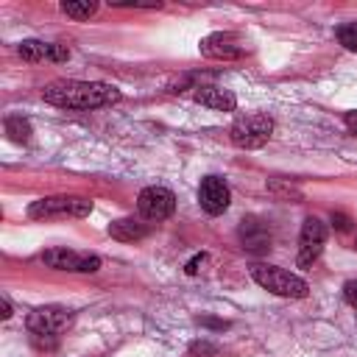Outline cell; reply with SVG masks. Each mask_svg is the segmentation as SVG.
Listing matches in <instances>:
<instances>
[{
  "instance_id": "cell-21",
  "label": "cell",
  "mask_w": 357,
  "mask_h": 357,
  "mask_svg": "<svg viewBox=\"0 0 357 357\" xmlns=\"http://www.w3.org/2000/svg\"><path fill=\"white\" fill-rule=\"evenodd\" d=\"M204 259H206L204 254H195V257H192V259L184 265V271H187V273H198V265H204Z\"/></svg>"
},
{
  "instance_id": "cell-12",
  "label": "cell",
  "mask_w": 357,
  "mask_h": 357,
  "mask_svg": "<svg viewBox=\"0 0 357 357\" xmlns=\"http://www.w3.org/2000/svg\"><path fill=\"white\" fill-rule=\"evenodd\" d=\"M240 240H243V248H248V251H265L271 245V231L262 220L245 218L240 223Z\"/></svg>"
},
{
  "instance_id": "cell-9",
  "label": "cell",
  "mask_w": 357,
  "mask_h": 357,
  "mask_svg": "<svg viewBox=\"0 0 357 357\" xmlns=\"http://www.w3.org/2000/svg\"><path fill=\"white\" fill-rule=\"evenodd\" d=\"M198 50H201V56L215 59V61H231V59H240L245 53L240 36L237 33H229V31H215V33L204 36L201 45H198Z\"/></svg>"
},
{
  "instance_id": "cell-18",
  "label": "cell",
  "mask_w": 357,
  "mask_h": 357,
  "mask_svg": "<svg viewBox=\"0 0 357 357\" xmlns=\"http://www.w3.org/2000/svg\"><path fill=\"white\" fill-rule=\"evenodd\" d=\"M190 354H218V346H212V343H206V340H195V343L190 346Z\"/></svg>"
},
{
  "instance_id": "cell-20",
  "label": "cell",
  "mask_w": 357,
  "mask_h": 357,
  "mask_svg": "<svg viewBox=\"0 0 357 357\" xmlns=\"http://www.w3.org/2000/svg\"><path fill=\"white\" fill-rule=\"evenodd\" d=\"M332 226H335L337 231H346V229L351 226V220H349L346 215H332Z\"/></svg>"
},
{
  "instance_id": "cell-2",
  "label": "cell",
  "mask_w": 357,
  "mask_h": 357,
  "mask_svg": "<svg viewBox=\"0 0 357 357\" xmlns=\"http://www.w3.org/2000/svg\"><path fill=\"white\" fill-rule=\"evenodd\" d=\"M251 279L259 287H265L268 293L284 296V298H304L310 290V284L301 276H296L284 268H276V265H262V262L251 265Z\"/></svg>"
},
{
  "instance_id": "cell-10",
  "label": "cell",
  "mask_w": 357,
  "mask_h": 357,
  "mask_svg": "<svg viewBox=\"0 0 357 357\" xmlns=\"http://www.w3.org/2000/svg\"><path fill=\"white\" fill-rule=\"evenodd\" d=\"M198 204L206 215H220L229 209L231 204V192H229V184L220 178V176H206L201 178V187H198Z\"/></svg>"
},
{
  "instance_id": "cell-8",
  "label": "cell",
  "mask_w": 357,
  "mask_h": 357,
  "mask_svg": "<svg viewBox=\"0 0 357 357\" xmlns=\"http://www.w3.org/2000/svg\"><path fill=\"white\" fill-rule=\"evenodd\" d=\"M324 243H326V226L312 215L304 218L301 234H298V268H310L321 257Z\"/></svg>"
},
{
  "instance_id": "cell-1",
  "label": "cell",
  "mask_w": 357,
  "mask_h": 357,
  "mask_svg": "<svg viewBox=\"0 0 357 357\" xmlns=\"http://www.w3.org/2000/svg\"><path fill=\"white\" fill-rule=\"evenodd\" d=\"M42 98L50 106L59 109H73V112H89V109H100V106H112L117 103L123 95L117 86L103 84V81H78V78H59L50 81L42 89Z\"/></svg>"
},
{
  "instance_id": "cell-11",
  "label": "cell",
  "mask_w": 357,
  "mask_h": 357,
  "mask_svg": "<svg viewBox=\"0 0 357 357\" xmlns=\"http://www.w3.org/2000/svg\"><path fill=\"white\" fill-rule=\"evenodd\" d=\"M192 98L201 103V106H209V109H218V112H234L237 106V98L231 89H223V86H195Z\"/></svg>"
},
{
  "instance_id": "cell-23",
  "label": "cell",
  "mask_w": 357,
  "mask_h": 357,
  "mask_svg": "<svg viewBox=\"0 0 357 357\" xmlns=\"http://www.w3.org/2000/svg\"><path fill=\"white\" fill-rule=\"evenodd\" d=\"M0 318H3V321H6V318H11V304H8V298H6V296L0 298Z\"/></svg>"
},
{
  "instance_id": "cell-3",
  "label": "cell",
  "mask_w": 357,
  "mask_h": 357,
  "mask_svg": "<svg viewBox=\"0 0 357 357\" xmlns=\"http://www.w3.org/2000/svg\"><path fill=\"white\" fill-rule=\"evenodd\" d=\"M273 134V120L265 114V112H251V114H240L231 128H229V137L237 148L243 151H254V148H262Z\"/></svg>"
},
{
  "instance_id": "cell-17",
  "label": "cell",
  "mask_w": 357,
  "mask_h": 357,
  "mask_svg": "<svg viewBox=\"0 0 357 357\" xmlns=\"http://www.w3.org/2000/svg\"><path fill=\"white\" fill-rule=\"evenodd\" d=\"M335 36H337V42H340L346 50L357 53V22H343V25L335 31Z\"/></svg>"
},
{
  "instance_id": "cell-6",
  "label": "cell",
  "mask_w": 357,
  "mask_h": 357,
  "mask_svg": "<svg viewBox=\"0 0 357 357\" xmlns=\"http://www.w3.org/2000/svg\"><path fill=\"white\" fill-rule=\"evenodd\" d=\"M137 209L145 220H167L176 209V195L167 190V187H159V184H151L145 187L139 195H137Z\"/></svg>"
},
{
  "instance_id": "cell-7",
  "label": "cell",
  "mask_w": 357,
  "mask_h": 357,
  "mask_svg": "<svg viewBox=\"0 0 357 357\" xmlns=\"http://www.w3.org/2000/svg\"><path fill=\"white\" fill-rule=\"evenodd\" d=\"M42 262L56 271H70V273H95L100 268L98 254H78L70 248H50L42 254Z\"/></svg>"
},
{
  "instance_id": "cell-15",
  "label": "cell",
  "mask_w": 357,
  "mask_h": 357,
  "mask_svg": "<svg viewBox=\"0 0 357 357\" xmlns=\"http://www.w3.org/2000/svg\"><path fill=\"white\" fill-rule=\"evenodd\" d=\"M59 8H61V14H67L73 20H89L98 11V3H92V0H64Z\"/></svg>"
},
{
  "instance_id": "cell-13",
  "label": "cell",
  "mask_w": 357,
  "mask_h": 357,
  "mask_svg": "<svg viewBox=\"0 0 357 357\" xmlns=\"http://www.w3.org/2000/svg\"><path fill=\"white\" fill-rule=\"evenodd\" d=\"M148 226L145 223H139V220H134V218H120V220H112L109 223V234L114 237V240H120V243H134V240H142V237H148Z\"/></svg>"
},
{
  "instance_id": "cell-16",
  "label": "cell",
  "mask_w": 357,
  "mask_h": 357,
  "mask_svg": "<svg viewBox=\"0 0 357 357\" xmlns=\"http://www.w3.org/2000/svg\"><path fill=\"white\" fill-rule=\"evenodd\" d=\"M6 134L14 142H28L31 139V123L22 114H8L6 117Z\"/></svg>"
},
{
  "instance_id": "cell-14",
  "label": "cell",
  "mask_w": 357,
  "mask_h": 357,
  "mask_svg": "<svg viewBox=\"0 0 357 357\" xmlns=\"http://www.w3.org/2000/svg\"><path fill=\"white\" fill-rule=\"evenodd\" d=\"M50 45L53 42H39V39H25L20 42L17 53L25 59V61H42V59H50Z\"/></svg>"
},
{
  "instance_id": "cell-19",
  "label": "cell",
  "mask_w": 357,
  "mask_h": 357,
  "mask_svg": "<svg viewBox=\"0 0 357 357\" xmlns=\"http://www.w3.org/2000/svg\"><path fill=\"white\" fill-rule=\"evenodd\" d=\"M343 298L357 310V279H351V282L343 284Z\"/></svg>"
},
{
  "instance_id": "cell-22",
  "label": "cell",
  "mask_w": 357,
  "mask_h": 357,
  "mask_svg": "<svg viewBox=\"0 0 357 357\" xmlns=\"http://www.w3.org/2000/svg\"><path fill=\"white\" fill-rule=\"evenodd\" d=\"M343 123H346V128H349L351 134H357V109H354V112H346Z\"/></svg>"
},
{
  "instance_id": "cell-5",
  "label": "cell",
  "mask_w": 357,
  "mask_h": 357,
  "mask_svg": "<svg viewBox=\"0 0 357 357\" xmlns=\"http://www.w3.org/2000/svg\"><path fill=\"white\" fill-rule=\"evenodd\" d=\"M73 324V312L64 310V307H36L33 312H28L25 318V326L28 332L33 335V340H42V337H53L59 332H64L67 326Z\"/></svg>"
},
{
  "instance_id": "cell-24",
  "label": "cell",
  "mask_w": 357,
  "mask_h": 357,
  "mask_svg": "<svg viewBox=\"0 0 357 357\" xmlns=\"http://www.w3.org/2000/svg\"><path fill=\"white\" fill-rule=\"evenodd\" d=\"M354 248H357V237H354Z\"/></svg>"
},
{
  "instance_id": "cell-4",
  "label": "cell",
  "mask_w": 357,
  "mask_h": 357,
  "mask_svg": "<svg viewBox=\"0 0 357 357\" xmlns=\"http://www.w3.org/2000/svg\"><path fill=\"white\" fill-rule=\"evenodd\" d=\"M89 212H92V201L78 198V195H47V198H39L28 206L31 218H56V215L86 218Z\"/></svg>"
}]
</instances>
